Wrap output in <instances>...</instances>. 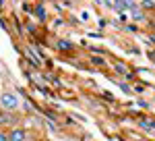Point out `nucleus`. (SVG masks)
I'll return each mask as SVG.
<instances>
[{
  "instance_id": "obj_1",
  "label": "nucleus",
  "mask_w": 155,
  "mask_h": 141,
  "mask_svg": "<svg viewBox=\"0 0 155 141\" xmlns=\"http://www.w3.org/2000/svg\"><path fill=\"white\" fill-rule=\"evenodd\" d=\"M21 108V100L15 91H2L0 94V110L4 114H12V112H19Z\"/></svg>"
},
{
  "instance_id": "obj_2",
  "label": "nucleus",
  "mask_w": 155,
  "mask_h": 141,
  "mask_svg": "<svg viewBox=\"0 0 155 141\" xmlns=\"http://www.w3.org/2000/svg\"><path fill=\"white\" fill-rule=\"evenodd\" d=\"M8 141H29V135L23 127H15L8 131Z\"/></svg>"
},
{
  "instance_id": "obj_8",
  "label": "nucleus",
  "mask_w": 155,
  "mask_h": 141,
  "mask_svg": "<svg viewBox=\"0 0 155 141\" xmlns=\"http://www.w3.org/2000/svg\"><path fill=\"white\" fill-rule=\"evenodd\" d=\"M0 141H8V133L6 131H0Z\"/></svg>"
},
{
  "instance_id": "obj_6",
  "label": "nucleus",
  "mask_w": 155,
  "mask_h": 141,
  "mask_svg": "<svg viewBox=\"0 0 155 141\" xmlns=\"http://www.w3.org/2000/svg\"><path fill=\"white\" fill-rule=\"evenodd\" d=\"M141 129H155V120H147V118H141L139 120Z\"/></svg>"
},
{
  "instance_id": "obj_4",
  "label": "nucleus",
  "mask_w": 155,
  "mask_h": 141,
  "mask_svg": "<svg viewBox=\"0 0 155 141\" xmlns=\"http://www.w3.org/2000/svg\"><path fill=\"white\" fill-rule=\"evenodd\" d=\"M130 17L134 19V21H143V19H145V12L141 11V6H137V9H132V11H130Z\"/></svg>"
},
{
  "instance_id": "obj_5",
  "label": "nucleus",
  "mask_w": 155,
  "mask_h": 141,
  "mask_svg": "<svg viewBox=\"0 0 155 141\" xmlns=\"http://www.w3.org/2000/svg\"><path fill=\"white\" fill-rule=\"evenodd\" d=\"M56 48L62 50V52H68V50H72V44L68 42V40H60L58 44H56Z\"/></svg>"
},
{
  "instance_id": "obj_3",
  "label": "nucleus",
  "mask_w": 155,
  "mask_h": 141,
  "mask_svg": "<svg viewBox=\"0 0 155 141\" xmlns=\"http://www.w3.org/2000/svg\"><path fill=\"white\" fill-rule=\"evenodd\" d=\"M35 17L41 21V23L46 21V17H48V15H46V6H44V4H37V6H35Z\"/></svg>"
},
{
  "instance_id": "obj_7",
  "label": "nucleus",
  "mask_w": 155,
  "mask_h": 141,
  "mask_svg": "<svg viewBox=\"0 0 155 141\" xmlns=\"http://www.w3.org/2000/svg\"><path fill=\"white\" fill-rule=\"evenodd\" d=\"M91 62H93V64H99V67H101V64H106V58H101V56H93V58H91Z\"/></svg>"
}]
</instances>
